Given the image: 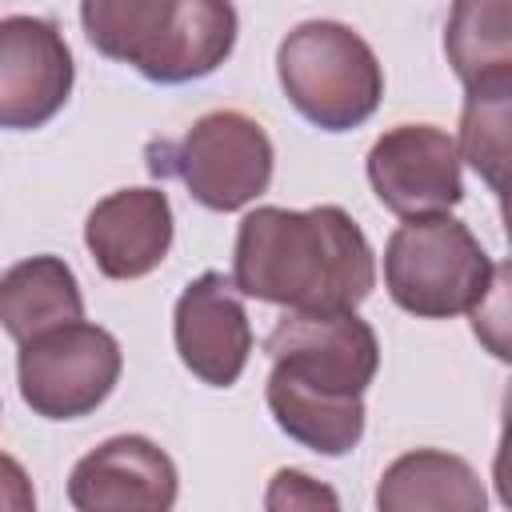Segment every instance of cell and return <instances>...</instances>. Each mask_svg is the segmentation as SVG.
<instances>
[{"label": "cell", "mask_w": 512, "mask_h": 512, "mask_svg": "<svg viewBox=\"0 0 512 512\" xmlns=\"http://www.w3.org/2000/svg\"><path fill=\"white\" fill-rule=\"evenodd\" d=\"M508 120H512V88L468 92L460 116V160L476 168V176L500 196L508 168Z\"/></svg>", "instance_id": "cell-17"}, {"label": "cell", "mask_w": 512, "mask_h": 512, "mask_svg": "<svg viewBox=\"0 0 512 512\" xmlns=\"http://www.w3.org/2000/svg\"><path fill=\"white\" fill-rule=\"evenodd\" d=\"M88 44L152 84L212 76L236 48L232 0H80Z\"/></svg>", "instance_id": "cell-2"}, {"label": "cell", "mask_w": 512, "mask_h": 512, "mask_svg": "<svg viewBox=\"0 0 512 512\" xmlns=\"http://www.w3.org/2000/svg\"><path fill=\"white\" fill-rule=\"evenodd\" d=\"M176 492V464L148 436H112L80 456L68 476V504L80 512H168Z\"/></svg>", "instance_id": "cell-11"}, {"label": "cell", "mask_w": 512, "mask_h": 512, "mask_svg": "<svg viewBox=\"0 0 512 512\" xmlns=\"http://www.w3.org/2000/svg\"><path fill=\"white\" fill-rule=\"evenodd\" d=\"M240 296L288 312H344L376 288V256L360 224L336 208H252L232 252Z\"/></svg>", "instance_id": "cell-1"}, {"label": "cell", "mask_w": 512, "mask_h": 512, "mask_svg": "<svg viewBox=\"0 0 512 512\" xmlns=\"http://www.w3.org/2000/svg\"><path fill=\"white\" fill-rule=\"evenodd\" d=\"M272 368L336 396H364L380 368V340L356 308L284 312L264 340Z\"/></svg>", "instance_id": "cell-7"}, {"label": "cell", "mask_w": 512, "mask_h": 512, "mask_svg": "<svg viewBox=\"0 0 512 512\" xmlns=\"http://www.w3.org/2000/svg\"><path fill=\"white\" fill-rule=\"evenodd\" d=\"M264 400L276 428L316 456H344L364 436V396L320 392L272 368Z\"/></svg>", "instance_id": "cell-13"}, {"label": "cell", "mask_w": 512, "mask_h": 512, "mask_svg": "<svg viewBox=\"0 0 512 512\" xmlns=\"http://www.w3.org/2000/svg\"><path fill=\"white\" fill-rule=\"evenodd\" d=\"M72 320H84V296L60 256H28L0 272V328L16 344Z\"/></svg>", "instance_id": "cell-15"}, {"label": "cell", "mask_w": 512, "mask_h": 512, "mask_svg": "<svg viewBox=\"0 0 512 512\" xmlns=\"http://www.w3.org/2000/svg\"><path fill=\"white\" fill-rule=\"evenodd\" d=\"M120 368L124 352L116 336L100 324L72 320L20 344V400L40 420H80L112 396Z\"/></svg>", "instance_id": "cell-5"}, {"label": "cell", "mask_w": 512, "mask_h": 512, "mask_svg": "<svg viewBox=\"0 0 512 512\" xmlns=\"http://www.w3.org/2000/svg\"><path fill=\"white\" fill-rule=\"evenodd\" d=\"M512 0H452L444 56L464 92L512 88Z\"/></svg>", "instance_id": "cell-16"}, {"label": "cell", "mask_w": 512, "mask_h": 512, "mask_svg": "<svg viewBox=\"0 0 512 512\" xmlns=\"http://www.w3.org/2000/svg\"><path fill=\"white\" fill-rule=\"evenodd\" d=\"M264 508L280 512V508H340L336 492L324 488L320 480H312L308 472L300 468H280L272 476V488L264 496Z\"/></svg>", "instance_id": "cell-18"}, {"label": "cell", "mask_w": 512, "mask_h": 512, "mask_svg": "<svg viewBox=\"0 0 512 512\" xmlns=\"http://www.w3.org/2000/svg\"><path fill=\"white\" fill-rule=\"evenodd\" d=\"M172 336L180 364L208 388H232L252 356V324L224 272H200L176 300Z\"/></svg>", "instance_id": "cell-10"}, {"label": "cell", "mask_w": 512, "mask_h": 512, "mask_svg": "<svg viewBox=\"0 0 512 512\" xmlns=\"http://www.w3.org/2000/svg\"><path fill=\"white\" fill-rule=\"evenodd\" d=\"M500 264L484 244L448 212L408 216L384 244V288L396 308L420 320H452L472 312Z\"/></svg>", "instance_id": "cell-4"}, {"label": "cell", "mask_w": 512, "mask_h": 512, "mask_svg": "<svg viewBox=\"0 0 512 512\" xmlns=\"http://www.w3.org/2000/svg\"><path fill=\"white\" fill-rule=\"evenodd\" d=\"M76 64L64 32L44 16L0 20V128H44L72 96Z\"/></svg>", "instance_id": "cell-9"}, {"label": "cell", "mask_w": 512, "mask_h": 512, "mask_svg": "<svg viewBox=\"0 0 512 512\" xmlns=\"http://www.w3.org/2000/svg\"><path fill=\"white\" fill-rule=\"evenodd\" d=\"M0 508L4 512H32L36 508L32 480H28L24 464L8 452H0Z\"/></svg>", "instance_id": "cell-19"}, {"label": "cell", "mask_w": 512, "mask_h": 512, "mask_svg": "<svg viewBox=\"0 0 512 512\" xmlns=\"http://www.w3.org/2000/svg\"><path fill=\"white\" fill-rule=\"evenodd\" d=\"M484 504L488 496L476 468L464 456L440 448H416L396 456L376 484V508L384 512H480Z\"/></svg>", "instance_id": "cell-14"}, {"label": "cell", "mask_w": 512, "mask_h": 512, "mask_svg": "<svg viewBox=\"0 0 512 512\" xmlns=\"http://www.w3.org/2000/svg\"><path fill=\"white\" fill-rule=\"evenodd\" d=\"M272 140L260 120L216 108L204 112L168 152V168L184 180L188 196L212 212H236L272 184Z\"/></svg>", "instance_id": "cell-6"}, {"label": "cell", "mask_w": 512, "mask_h": 512, "mask_svg": "<svg viewBox=\"0 0 512 512\" xmlns=\"http://www.w3.org/2000/svg\"><path fill=\"white\" fill-rule=\"evenodd\" d=\"M288 104L324 132L360 128L384 96V68L368 40L340 20H304L276 48Z\"/></svg>", "instance_id": "cell-3"}, {"label": "cell", "mask_w": 512, "mask_h": 512, "mask_svg": "<svg viewBox=\"0 0 512 512\" xmlns=\"http://www.w3.org/2000/svg\"><path fill=\"white\" fill-rule=\"evenodd\" d=\"M84 248L108 280H140L172 248V204L164 188H120L84 220Z\"/></svg>", "instance_id": "cell-12"}, {"label": "cell", "mask_w": 512, "mask_h": 512, "mask_svg": "<svg viewBox=\"0 0 512 512\" xmlns=\"http://www.w3.org/2000/svg\"><path fill=\"white\" fill-rule=\"evenodd\" d=\"M368 184L396 216H436L464 200L456 140L436 124H396L368 152Z\"/></svg>", "instance_id": "cell-8"}]
</instances>
